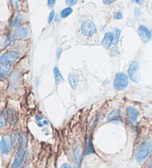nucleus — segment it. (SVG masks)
<instances>
[{
	"mask_svg": "<svg viewBox=\"0 0 152 168\" xmlns=\"http://www.w3.org/2000/svg\"><path fill=\"white\" fill-rule=\"evenodd\" d=\"M27 147V139L25 135L21 136V141L19 144V149L16 153L14 160L11 164V168H22L23 166L26 158Z\"/></svg>",
	"mask_w": 152,
	"mask_h": 168,
	"instance_id": "f257e3e1",
	"label": "nucleus"
},
{
	"mask_svg": "<svg viewBox=\"0 0 152 168\" xmlns=\"http://www.w3.org/2000/svg\"><path fill=\"white\" fill-rule=\"evenodd\" d=\"M152 152V141L150 138H144L137 146L135 159L138 163L143 162Z\"/></svg>",
	"mask_w": 152,
	"mask_h": 168,
	"instance_id": "f03ea898",
	"label": "nucleus"
},
{
	"mask_svg": "<svg viewBox=\"0 0 152 168\" xmlns=\"http://www.w3.org/2000/svg\"><path fill=\"white\" fill-rule=\"evenodd\" d=\"M128 85V76L124 73L116 74L114 80V87L117 90H124Z\"/></svg>",
	"mask_w": 152,
	"mask_h": 168,
	"instance_id": "7ed1b4c3",
	"label": "nucleus"
},
{
	"mask_svg": "<svg viewBox=\"0 0 152 168\" xmlns=\"http://www.w3.org/2000/svg\"><path fill=\"white\" fill-rule=\"evenodd\" d=\"M81 31L83 36L90 37L94 36L97 32L95 24L91 20H86L81 25Z\"/></svg>",
	"mask_w": 152,
	"mask_h": 168,
	"instance_id": "20e7f679",
	"label": "nucleus"
},
{
	"mask_svg": "<svg viewBox=\"0 0 152 168\" xmlns=\"http://www.w3.org/2000/svg\"><path fill=\"white\" fill-rule=\"evenodd\" d=\"M128 77L134 82H139L140 81V64L136 61L131 63L128 70Z\"/></svg>",
	"mask_w": 152,
	"mask_h": 168,
	"instance_id": "39448f33",
	"label": "nucleus"
},
{
	"mask_svg": "<svg viewBox=\"0 0 152 168\" xmlns=\"http://www.w3.org/2000/svg\"><path fill=\"white\" fill-rule=\"evenodd\" d=\"M13 148L12 141H11V136L5 134L1 138L0 141V150L5 155L9 154Z\"/></svg>",
	"mask_w": 152,
	"mask_h": 168,
	"instance_id": "423d86ee",
	"label": "nucleus"
},
{
	"mask_svg": "<svg viewBox=\"0 0 152 168\" xmlns=\"http://www.w3.org/2000/svg\"><path fill=\"white\" fill-rule=\"evenodd\" d=\"M19 59L17 52L14 50H9L3 53L0 57V62H5L8 64H14Z\"/></svg>",
	"mask_w": 152,
	"mask_h": 168,
	"instance_id": "0eeeda50",
	"label": "nucleus"
},
{
	"mask_svg": "<svg viewBox=\"0 0 152 168\" xmlns=\"http://www.w3.org/2000/svg\"><path fill=\"white\" fill-rule=\"evenodd\" d=\"M137 33L143 43H148L151 39V32L144 25H140L138 27Z\"/></svg>",
	"mask_w": 152,
	"mask_h": 168,
	"instance_id": "6e6552de",
	"label": "nucleus"
},
{
	"mask_svg": "<svg viewBox=\"0 0 152 168\" xmlns=\"http://www.w3.org/2000/svg\"><path fill=\"white\" fill-rule=\"evenodd\" d=\"M73 161H74V167H80L82 161V149L81 146L78 145L73 151Z\"/></svg>",
	"mask_w": 152,
	"mask_h": 168,
	"instance_id": "1a4fd4ad",
	"label": "nucleus"
},
{
	"mask_svg": "<svg viewBox=\"0 0 152 168\" xmlns=\"http://www.w3.org/2000/svg\"><path fill=\"white\" fill-rule=\"evenodd\" d=\"M127 114H128V119L131 123L135 124L139 117V111L137 109L133 106H128L127 107Z\"/></svg>",
	"mask_w": 152,
	"mask_h": 168,
	"instance_id": "9d476101",
	"label": "nucleus"
},
{
	"mask_svg": "<svg viewBox=\"0 0 152 168\" xmlns=\"http://www.w3.org/2000/svg\"><path fill=\"white\" fill-rule=\"evenodd\" d=\"M123 119V114L120 110H114L109 113L107 116L108 122H121Z\"/></svg>",
	"mask_w": 152,
	"mask_h": 168,
	"instance_id": "9b49d317",
	"label": "nucleus"
},
{
	"mask_svg": "<svg viewBox=\"0 0 152 168\" xmlns=\"http://www.w3.org/2000/svg\"><path fill=\"white\" fill-rule=\"evenodd\" d=\"M113 40H114V35H113V33L107 32L105 34L101 44H102V47H103L104 48L109 49L113 44Z\"/></svg>",
	"mask_w": 152,
	"mask_h": 168,
	"instance_id": "f8f14e48",
	"label": "nucleus"
},
{
	"mask_svg": "<svg viewBox=\"0 0 152 168\" xmlns=\"http://www.w3.org/2000/svg\"><path fill=\"white\" fill-rule=\"evenodd\" d=\"M11 64L5 62H0V79H5L8 73L11 71Z\"/></svg>",
	"mask_w": 152,
	"mask_h": 168,
	"instance_id": "ddd939ff",
	"label": "nucleus"
},
{
	"mask_svg": "<svg viewBox=\"0 0 152 168\" xmlns=\"http://www.w3.org/2000/svg\"><path fill=\"white\" fill-rule=\"evenodd\" d=\"M68 81H69L70 85L73 90L76 89L79 82V75L76 73H71L68 75Z\"/></svg>",
	"mask_w": 152,
	"mask_h": 168,
	"instance_id": "4468645a",
	"label": "nucleus"
},
{
	"mask_svg": "<svg viewBox=\"0 0 152 168\" xmlns=\"http://www.w3.org/2000/svg\"><path fill=\"white\" fill-rule=\"evenodd\" d=\"M6 116H7V119L10 123L14 124L16 123V120H17V114L16 112L14 109L9 108L7 110V114H6Z\"/></svg>",
	"mask_w": 152,
	"mask_h": 168,
	"instance_id": "2eb2a0df",
	"label": "nucleus"
},
{
	"mask_svg": "<svg viewBox=\"0 0 152 168\" xmlns=\"http://www.w3.org/2000/svg\"><path fill=\"white\" fill-rule=\"evenodd\" d=\"M95 150H94V147L93 145V141H92V134L88 138V142L86 144V156L88 155H91L92 153H94Z\"/></svg>",
	"mask_w": 152,
	"mask_h": 168,
	"instance_id": "dca6fc26",
	"label": "nucleus"
},
{
	"mask_svg": "<svg viewBox=\"0 0 152 168\" xmlns=\"http://www.w3.org/2000/svg\"><path fill=\"white\" fill-rule=\"evenodd\" d=\"M53 76H54L55 81H56L57 84H60L64 81V78H63V75L60 72V69L57 67H55L53 68Z\"/></svg>",
	"mask_w": 152,
	"mask_h": 168,
	"instance_id": "f3484780",
	"label": "nucleus"
},
{
	"mask_svg": "<svg viewBox=\"0 0 152 168\" xmlns=\"http://www.w3.org/2000/svg\"><path fill=\"white\" fill-rule=\"evenodd\" d=\"M11 141H12L13 147H16L19 144H20L21 141V136L17 131H14L11 133Z\"/></svg>",
	"mask_w": 152,
	"mask_h": 168,
	"instance_id": "a211bd4d",
	"label": "nucleus"
},
{
	"mask_svg": "<svg viewBox=\"0 0 152 168\" xmlns=\"http://www.w3.org/2000/svg\"><path fill=\"white\" fill-rule=\"evenodd\" d=\"M14 33L16 36L19 37V38H24L27 36V30L26 29L25 27L23 26H20V27H17L14 31Z\"/></svg>",
	"mask_w": 152,
	"mask_h": 168,
	"instance_id": "6ab92c4d",
	"label": "nucleus"
},
{
	"mask_svg": "<svg viewBox=\"0 0 152 168\" xmlns=\"http://www.w3.org/2000/svg\"><path fill=\"white\" fill-rule=\"evenodd\" d=\"M23 16L20 14H18L16 16V17L13 19V21L11 22V27H18L23 21Z\"/></svg>",
	"mask_w": 152,
	"mask_h": 168,
	"instance_id": "aec40b11",
	"label": "nucleus"
},
{
	"mask_svg": "<svg viewBox=\"0 0 152 168\" xmlns=\"http://www.w3.org/2000/svg\"><path fill=\"white\" fill-rule=\"evenodd\" d=\"M121 34V31L120 29L115 28L114 30V33H113V35H114V40H113V45H117L118 43L119 40H120V36Z\"/></svg>",
	"mask_w": 152,
	"mask_h": 168,
	"instance_id": "412c9836",
	"label": "nucleus"
},
{
	"mask_svg": "<svg viewBox=\"0 0 152 168\" xmlns=\"http://www.w3.org/2000/svg\"><path fill=\"white\" fill-rule=\"evenodd\" d=\"M72 12H73V9L71 7L66 8L61 11L60 16H61L63 19H65V18H67L68 16L71 15V14H72Z\"/></svg>",
	"mask_w": 152,
	"mask_h": 168,
	"instance_id": "4be33fe9",
	"label": "nucleus"
},
{
	"mask_svg": "<svg viewBox=\"0 0 152 168\" xmlns=\"http://www.w3.org/2000/svg\"><path fill=\"white\" fill-rule=\"evenodd\" d=\"M5 125V116L2 114V113L0 112V128H3Z\"/></svg>",
	"mask_w": 152,
	"mask_h": 168,
	"instance_id": "5701e85b",
	"label": "nucleus"
},
{
	"mask_svg": "<svg viewBox=\"0 0 152 168\" xmlns=\"http://www.w3.org/2000/svg\"><path fill=\"white\" fill-rule=\"evenodd\" d=\"M54 16H55V12H54V11H52L50 13V14H49V16H48V24L51 23V22H53V19H54Z\"/></svg>",
	"mask_w": 152,
	"mask_h": 168,
	"instance_id": "b1692460",
	"label": "nucleus"
},
{
	"mask_svg": "<svg viewBox=\"0 0 152 168\" xmlns=\"http://www.w3.org/2000/svg\"><path fill=\"white\" fill-rule=\"evenodd\" d=\"M66 4L69 6H73L74 5L76 4V2H78V0H65Z\"/></svg>",
	"mask_w": 152,
	"mask_h": 168,
	"instance_id": "393cba45",
	"label": "nucleus"
},
{
	"mask_svg": "<svg viewBox=\"0 0 152 168\" xmlns=\"http://www.w3.org/2000/svg\"><path fill=\"white\" fill-rule=\"evenodd\" d=\"M122 17H123V16H122V14L120 12V11H118V12H117L115 14V15H114V19H118V20H120V19H122Z\"/></svg>",
	"mask_w": 152,
	"mask_h": 168,
	"instance_id": "a878e982",
	"label": "nucleus"
},
{
	"mask_svg": "<svg viewBox=\"0 0 152 168\" xmlns=\"http://www.w3.org/2000/svg\"><path fill=\"white\" fill-rule=\"evenodd\" d=\"M55 2H56V0H48V8H53V5H55Z\"/></svg>",
	"mask_w": 152,
	"mask_h": 168,
	"instance_id": "bb28decb",
	"label": "nucleus"
},
{
	"mask_svg": "<svg viewBox=\"0 0 152 168\" xmlns=\"http://www.w3.org/2000/svg\"><path fill=\"white\" fill-rule=\"evenodd\" d=\"M60 168H73V167H71L68 163H63V164H61V166H60Z\"/></svg>",
	"mask_w": 152,
	"mask_h": 168,
	"instance_id": "cd10ccee",
	"label": "nucleus"
},
{
	"mask_svg": "<svg viewBox=\"0 0 152 168\" xmlns=\"http://www.w3.org/2000/svg\"><path fill=\"white\" fill-rule=\"evenodd\" d=\"M102 2H103L104 5H108L112 4V3L114 2V0H102Z\"/></svg>",
	"mask_w": 152,
	"mask_h": 168,
	"instance_id": "c85d7f7f",
	"label": "nucleus"
},
{
	"mask_svg": "<svg viewBox=\"0 0 152 168\" xmlns=\"http://www.w3.org/2000/svg\"><path fill=\"white\" fill-rule=\"evenodd\" d=\"M133 2L137 3V4H142V0H133Z\"/></svg>",
	"mask_w": 152,
	"mask_h": 168,
	"instance_id": "c756f323",
	"label": "nucleus"
},
{
	"mask_svg": "<svg viewBox=\"0 0 152 168\" xmlns=\"http://www.w3.org/2000/svg\"><path fill=\"white\" fill-rule=\"evenodd\" d=\"M23 168H31V166L30 164H26V165L24 166Z\"/></svg>",
	"mask_w": 152,
	"mask_h": 168,
	"instance_id": "7c9ffc66",
	"label": "nucleus"
},
{
	"mask_svg": "<svg viewBox=\"0 0 152 168\" xmlns=\"http://www.w3.org/2000/svg\"><path fill=\"white\" fill-rule=\"evenodd\" d=\"M148 168H152V160L151 161V164H150V165H149V167H148Z\"/></svg>",
	"mask_w": 152,
	"mask_h": 168,
	"instance_id": "2f4dec72",
	"label": "nucleus"
},
{
	"mask_svg": "<svg viewBox=\"0 0 152 168\" xmlns=\"http://www.w3.org/2000/svg\"><path fill=\"white\" fill-rule=\"evenodd\" d=\"M0 98H1V92H0Z\"/></svg>",
	"mask_w": 152,
	"mask_h": 168,
	"instance_id": "473e14b6",
	"label": "nucleus"
},
{
	"mask_svg": "<svg viewBox=\"0 0 152 168\" xmlns=\"http://www.w3.org/2000/svg\"><path fill=\"white\" fill-rule=\"evenodd\" d=\"M73 168H79V167H74Z\"/></svg>",
	"mask_w": 152,
	"mask_h": 168,
	"instance_id": "72a5a7b5",
	"label": "nucleus"
},
{
	"mask_svg": "<svg viewBox=\"0 0 152 168\" xmlns=\"http://www.w3.org/2000/svg\"><path fill=\"white\" fill-rule=\"evenodd\" d=\"M151 38H152V32H151Z\"/></svg>",
	"mask_w": 152,
	"mask_h": 168,
	"instance_id": "f704fd0d",
	"label": "nucleus"
}]
</instances>
